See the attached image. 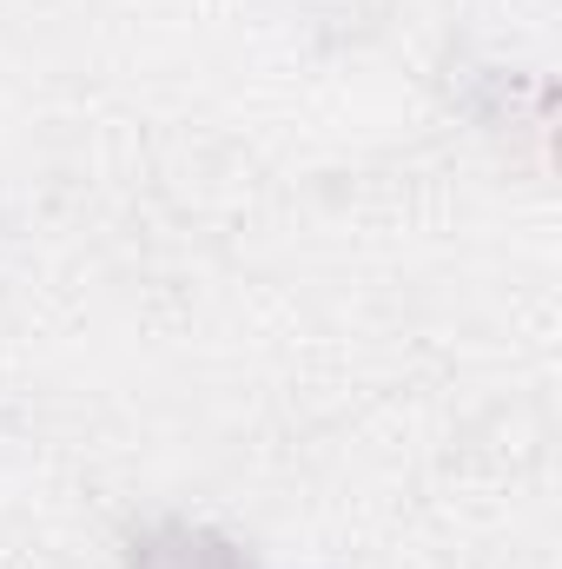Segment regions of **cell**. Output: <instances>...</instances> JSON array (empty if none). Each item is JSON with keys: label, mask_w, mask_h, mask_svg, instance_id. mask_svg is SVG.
Returning a JSON list of instances; mask_svg holds the SVG:
<instances>
[{"label": "cell", "mask_w": 562, "mask_h": 569, "mask_svg": "<svg viewBox=\"0 0 562 569\" xmlns=\"http://www.w3.org/2000/svg\"><path fill=\"white\" fill-rule=\"evenodd\" d=\"M127 569H265V563L245 543H232L225 530H205V523L172 517V523H152V530L133 537Z\"/></svg>", "instance_id": "1"}]
</instances>
